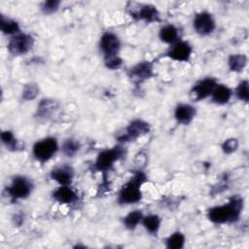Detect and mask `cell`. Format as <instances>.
Instances as JSON below:
<instances>
[{
  "mask_svg": "<svg viewBox=\"0 0 249 249\" xmlns=\"http://www.w3.org/2000/svg\"><path fill=\"white\" fill-rule=\"evenodd\" d=\"M192 53V46L188 42L179 40L170 46V48L166 52V55L173 60L185 62L190 59Z\"/></svg>",
  "mask_w": 249,
  "mask_h": 249,
  "instance_id": "11",
  "label": "cell"
},
{
  "mask_svg": "<svg viewBox=\"0 0 249 249\" xmlns=\"http://www.w3.org/2000/svg\"><path fill=\"white\" fill-rule=\"evenodd\" d=\"M53 197L59 203L69 204L77 200V194L69 186H60L53 193Z\"/></svg>",
  "mask_w": 249,
  "mask_h": 249,
  "instance_id": "16",
  "label": "cell"
},
{
  "mask_svg": "<svg viewBox=\"0 0 249 249\" xmlns=\"http://www.w3.org/2000/svg\"><path fill=\"white\" fill-rule=\"evenodd\" d=\"M74 176L73 169L68 165H61L51 171V178L56 181L60 186H69Z\"/></svg>",
  "mask_w": 249,
  "mask_h": 249,
  "instance_id": "14",
  "label": "cell"
},
{
  "mask_svg": "<svg viewBox=\"0 0 249 249\" xmlns=\"http://www.w3.org/2000/svg\"><path fill=\"white\" fill-rule=\"evenodd\" d=\"M1 140H2L3 144L9 150L16 151V150H18V148H19L18 140L15 138L14 134L11 131H9V130L2 131V133H1Z\"/></svg>",
  "mask_w": 249,
  "mask_h": 249,
  "instance_id": "25",
  "label": "cell"
},
{
  "mask_svg": "<svg viewBox=\"0 0 249 249\" xmlns=\"http://www.w3.org/2000/svg\"><path fill=\"white\" fill-rule=\"evenodd\" d=\"M104 62L106 67H108L109 69H118L121 67L123 60L119 55H115V56L104 58Z\"/></svg>",
  "mask_w": 249,
  "mask_h": 249,
  "instance_id": "31",
  "label": "cell"
},
{
  "mask_svg": "<svg viewBox=\"0 0 249 249\" xmlns=\"http://www.w3.org/2000/svg\"><path fill=\"white\" fill-rule=\"evenodd\" d=\"M193 25L197 34L206 36L211 34L215 29V20L208 12H200L195 16Z\"/></svg>",
  "mask_w": 249,
  "mask_h": 249,
  "instance_id": "9",
  "label": "cell"
},
{
  "mask_svg": "<svg viewBox=\"0 0 249 249\" xmlns=\"http://www.w3.org/2000/svg\"><path fill=\"white\" fill-rule=\"evenodd\" d=\"M217 85V81L214 78H205L200 80L192 88L191 96L196 101L204 99L211 95Z\"/></svg>",
  "mask_w": 249,
  "mask_h": 249,
  "instance_id": "10",
  "label": "cell"
},
{
  "mask_svg": "<svg viewBox=\"0 0 249 249\" xmlns=\"http://www.w3.org/2000/svg\"><path fill=\"white\" fill-rule=\"evenodd\" d=\"M131 17L135 18L136 19H141L146 22H155L160 20V13L157 8L150 4L141 5L140 8L131 13Z\"/></svg>",
  "mask_w": 249,
  "mask_h": 249,
  "instance_id": "13",
  "label": "cell"
},
{
  "mask_svg": "<svg viewBox=\"0 0 249 249\" xmlns=\"http://www.w3.org/2000/svg\"><path fill=\"white\" fill-rule=\"evenodd\" d=\"M33 45L34 39L31 35L19 32L10 39L8 43V50L14 55H20L28 53L32 49Z\"/></svg>",
  "mask_w": 249,
  "mask_h": 249,
  "instance_id": "5",
  "label": "cell"
},
{
  "mask_svg": "<svg viewBox=\"0 0 249 249\" xmlns=\"http://www.w3.org/2000/svg\"><path fill=\"white\" fill-rule=\"evenodd\" d=\"M146 181V175L142 171H137L121 189L118 201L121 204H132L141 200V186Z\"/></svg>",
  "mask_w": 249,
  "mask_h": 249,
  "instance_id": "2",
  "label": "cell"
},
{
  "mask_svg": "<svg viewBox=\"0 0 249 249\" xmlns=\"http://www.w3.org/2000/svg\"><path fill=\"white\" fill-rule=\"evenodd\" d=\"M57 104L53 100L43 99L38 105L37 114L40 118H47L52 115V113L56 109Z\"/></svg>",
  "mask_w": 249,
  "mask_h": 249,
  "instance_id": "22",
  "label": "cell"
},
{
  "mask_svg": "<svg viewBox=\"0 0 249 249\" xmlns=\"http://www.w3.org/2000/svg\"><path fill=\"white\" fill-rule=\"evenodd\" d=\"M160 38L162 42L172 45L179 41V31L172 24L164 25L160 30Z\"/></svg>",
  "mask_w": 249,
  "mask_h": 249,
  "instance_id": "18",
  "label": "cell"
},
{
  "mask_svg": "<svg viewBox=\"0 0 249 249\" xmlns=\"http://www.w3.org/2000/svg\"><path fill=\"white\" fill-rule=\"evenodd\" d=\"M243 208L242 197L235 196L230 198L229 202L223 205L214 206L208 210V219L215 224L232 223L239 219Z\"/></svg>",
  "mask_w": 249,
  "mask_h": 249,
  "instance_id": "1",
  "label": "cell"
},
{
  "mask_svg": "<svg viewBox=\"0 0 249 249\" xmlns=\"http://www.w3.org/2000/svg\"><path fill=\"white\" fill-rule=\"evenodd\" d=\"M150 129L151 126L147 122L142 120H134L125 127L124 131L119 135L118 139L121 142L132 141L137 139L139 136L148 133Z\"/></svg>",
  "mask_w": 249,
  "mask_h": 249,
  "instance_id": "7",
  "label": "cell"
},
{
  "mask_svg": "<svg viewBox=\"0 0 249 249\" xmlns=\"http://www.w3.org/2000/svg\"><path fill=\"white\" fill-rule=\"evenodd\" d=\"M80 149V143L73 138L66 139L62 145V152L67 157H73Z\"/></svg>",
  "mask_w": 249,
  "mask_h": 249,
  "instance_id": "26",
  "label": "cell"
},
{
  "mask_svg": "<svg viewBox=\"0 0 249 249\" xmlns=\"http://www.w3.org/2000/svg\"><path fill=\"white\" fill-rule=\"evenodd\" d=\"M185 243V236L183 233L176 231L172 233L166 239V247L169 249H180L184 246Z\"/></svg>",
  "mask_w": 249,
  "mask_h": 249,
  "instance_id": "24",
  "label": "cell"
},
{
  "mask_svg": "<svg viewBox=\"0 0 249 249\" xmlns=\"http://www.w3.org/2000/svg\"><path fill=\"white\" fill-rule=\"evenodd\" d=\"M235 94L239 100H242L244 102L248 101L249 98V90H248V81L243 80L241 81L235 90Z\"/></svg>",
  "mask_w": 249,
  "mask_h": 249,
  "instance_id": "28",
  "label": "cell"
},
{
  "mask_svg": "<svg viewBox=\"0 0 249 249\" xmlns=\"http://www.w3.org/2000/svg\"><path fill=\"white\" fill-rule=\"evenodd\" d=\"M196 116V108L190 104H179L174 112L176 121L182 124H190Z\"/></svg>",
  "mask_w": 249,
  "mask_h": 249,
  "instance_id": "15",
  "label": "cell"
},
{
  "mask_svg": "<svg viewBox=\"0 0 249 249\" xmlns=\"http://www.w3.org/2000/svg\"><path fill=\"white\" fill-rule=\"evenodd\" d=\"M60 5V1L58 0H49V1H45L42 4L41 10L44 14H53L54 12H56L58 10V7Z\"/></svg>",
  "mask_w": 249,
  "mask_h": 249,
  "instance_id": "29",
  "label": "cell"
},
{
  "mask_svg": "<svg viewBox=\"0 0 249 249\" xmlns=\"http://www.w3.org/2000/svg\"><path fill=\"white\" fill-rule=\"evenodd\" d=\"M238 146V142L235 138H230L227 139L223 145H222V150L225 154H231L232 152H234L236 150Z\"/></svg>",
  "mask_w": 249,
  "mask_h": 249,
  "instance_id": "30",
  "label": "cell"
},
{
  "mask_svg": "<svg viewBox=\"0 0 249 249\" xmlns=\"http://www.w3.org/2000/svg\"><path fill=\"white\" fill-rule=\"evenodd\" d=\"M32 191V183L23 176H17L13 179L12 184L7 188V193L13 199L26 198Z\"/></svg>",
  "mask_w": 249,
  "mask_h": 249,
  "instance_id": "6",
  "label": "cell"
},
{
  "mask_svg": "<svg viewBox=\"0 0 249 249\" xmlns=\"http://www.w3.org/2000/svg\"><path fill=\"white\" fill-rule=\"evenodd\" d=\"M231 93H232L231 89L229 87L225 85H217L210 96L213 102L219 105H223L230 101L231 97Z\"/></svg>",
  "mask_w": 249,
  "mask_h": 249,
  "instance_id": "17",
  "label": "cell"
},
{
  "mask_svg": "<svg viewBox=\"0 0 249 249\" xmlns=\"http://www.w3.org/2000/svg\"><path fill=\"white\" fill-rule=\"evenodd\" d=\"M124 155L122 147H114L112 149H106L100 152L94 162V168L97 171H107L112 167L114 162L120 160Z\"/></svg>",
  "mask_w": 249,
  "mask_h": 249,
  "instance_id": "4",
  "label": "cell"
},
{
  "mask_svg": "<svg viewBox=\"0 0 249 249\" xmlns=\"http://www.w3.org/2000/svg\"><path fill=\"white\" fill-rule=\"evenodd\" d=\"M99 48L104 54V58L115 56L118 55L121 49V41L115 33L108 31L100 37Z\"/></svg>",
  "mask_w": 249,
  "mask_h": 249,
  "instance_id": "8",
  "label": "cell"
},
{
  "mask_svg": "<svg viewBox=\"0 0 249 249\" xmlns=\"http://www.w3.org/2000/svg\"><path fill=\"white\" fill-rule=\"evenodd\" d=\"M143 214L139 210H134L129 212L124 218V225L128 230H134L139 223L142 222Z\"/></svg>",
  "mask_w": 249,
  "mask_h": 249,
  "instance_id": "23",
  "label": "cell"
},
{
  "mask_svg": "<svg viewBox=\"0 0 249 249\" xmlns=\"http://www.w3.org/2000/svg\"><path fill=\"white\" fill-rule=\"evenodd\" d=\"M128 76L134 83H141L153 76V64L149 61L139 62L129 70Z\"/></svg>",
  "mask_w": 249,
  "mask_h": 249,
  "instance_id": "12",
  "label": "cell"
},
{
  "mask_svg": "<svg viewBox=\"0 0 249 249\" xmlns=\"http://www.w3.org/2000/svg\"><path fill=\"white\" fill-rule=\"evenodd\" d=\"M57 148L58 145L56 139L53 137H47L37 141L33 145L32 153L38 161L45 162L48 161L56 153Z\"/></svg>",
  "mask_w": 249,
  "mask_h": 249,
  "instance_id": "3",
  "label": "cell"
},
{
  "mask_svg": "<svg viewBox=\"0 0 249 249\" xmlns=\"http://www.w3.org/2000/svg\"><path fill=\"white\" fill-rule=\"evenodd\" d=\"M0 27L1 31L6 35H16L19 33V25L18 23L11 18H5L4 16H1V21H0Z\"/></svg>",
  "mask_w": 249,
  "mask_h": 249,
  "instance_id": "19",
  "label": "cell"
},
{
  "mask_svg": "<svg viewBox=\"0 0 249 249\" xmlns=\"http://www.w3.org/2000/svg\"><path fill=\"white\" fill-rule=\"evenodd\" d=\"M39 92V88L36 84L30 83L23 87L22 89V98L25 100H31L34 99Z\"/></svg>",
  "mask_w": 249,
  "mask_h": 249,
  "instance_id": "27",
  "label": "cell"
},
{
  "mask_svg": "<svg viewBox=\"0 0 249 249\" xmlns=\"http://www.w3.org/2000/svg\"><path fill=\"white\" fill-rule=\"evenodd\" d=\"M231 71L240 72L244 69L247 64V57L244 54H231L228 60Z\"/></svg>",
  "mask_w": 249,
  "mask_h": 249,
  "instance_id": "20",
  "label": "cell"
},
{
  "mask_svg": "<svg viewBox=\"0 0 249 249\" xmlns=\"http://www.w3.org/2000/svg\"><path fill=\"white\" fill-rule=\"evenodd\" d=\"M142 225L146 229V231L152 234H155L158 232L160 226V219L158 215L151 214L148 216L143 217L142 219Z\"/></svg>",
  "mask_w": 249,
  "mask_h": 249,
  "instance_id": "21",
  "label": "cell"
}]
</instances>
